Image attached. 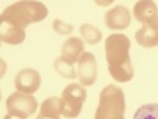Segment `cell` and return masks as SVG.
I'll use <instances>...</instances> for the list:
<instances>
[{
	"instance_id": "1",
	"label": "cell",
	"mask_w": 158,
	"mask_h": 119,
	"mask_svg": "<svg viewBox=\"0 0 158 119\" xmlns=\"http://www.w3.org/2000/svg\"><path fill=\"white\" fill-rule=\"evenodd\" d=\"M130 38L123 33H112L106 38L104 52L111 76L115 81L128 83L135 76L133 62L130 57Z\"/></svg>"
},
{
	"instance_id": "2",
	"label": "cell",
	"mask_w": 158,
	"mask_h": 119,
	"mask_svg": "<svg viewBox=\"0 0 158 119\" xmlns=\"http://www.w3.org/2000/svg\"><path fill=\"white\" fill-rule=\"evenodd\" d=\"M48 8L41 2H32V0H22L10 5L6 10H3L0 21L8 22L13 25H18L21 29H27V25L33 22H40L46 19Z\"/></svg>"
},
{
	"instance_id": "3",
	"label": "cell",
	"mask_w": 158,
	"mask_h": 119,
	"mask_svg": "<svg viewBox=\"0 0 158 119\" xmlns=\"http://www.w3.org/2000/svg\"><path fill=\"white\" fill-rule=\"evenodd\" d=\"M95 119H125V94L120 87L108 84L101 89Z\"/></svg>"
},
{
	"instance_id": "4",
	"label": "cell",
	"mask_w": 158,
	"mask_h": 119,
	"mask_svg": "<svg viewBox=\"0 0 158 119\" xmlns=\"http://www.w3.org/2000/svg\"><path fill=\"white\" fill-rule=\"evenodd\" d=\"M85 99H87V90L81 83L68 84L62 92V105H63L62 114L70 119L77 117L82 110Z\"/></svg>"
},
{
	"instance_id": "5",
	"label": "cell",
	"mask_w": 158,
	"mask_h": 119,
	"mask_svg": "<svg viewBox=\"0 0 158 119\" xmlns=\"http://www.w3.org/2000/svg\"><path fill=\"white\" fill-rule=\"evenodd\" d=\"M38 108V102L30 94H22V92H15L6 99V110L10 114H16L22 117L32 116Z\"/></svg>"
},
{
	"instance_id": "6",
	"label": "cell",
	"mask_w": 158,
	"mask_h": 119,
	"mask_svg": "<svg viewBox=\"0 0 158 119\" xmlns=\"http://www.w3.org/2000/svg\"><path fill=\"white\" fill-rule=\"evenodd\" d=\"M97 75H98V67H97V59L92 52H82V56L77 60V78L81 84L92 86L97 81Z\"/></svg>"
},
{
	"instance_id": "7",
	"label": "cell",
	"mask_w": 158,
	"mask_h": 119,
	"mask_svg": "<svg viewBox=\"0 0 158 119\" xmlns=\"http://www.w3.org/2000/svg\"><path fill=\"white\" fill-rule=\"evenodd\" d=\"M133 16L142 25L158 30V7L152 0H141L133 8Z\"/></svg>"
},
{
	"instance_id": "8",
	"label": "cell",
	"mask_w": 158,
	"mask_h": 119,
	"mask_svg": "<svg viewBox=\"0 0 158 119\" xmlns=\"http://www.w3.org/2000/svg\"><path fill=\"white\" fill-rule=\"evenodd\" d=\"M41 84V75H40L35 68H22L16 78H15V86L18 92L22 94H33L40 89Z\"/></svg>"
},
{
	"instance_id": "9",
	"label": "cell",
	"mask_w": 158,
	"mask_h": 119,
	"mask_svg": "<svg viewBox=\"0 0 158 119\" xmlns=\"http://www.w3.org/2000/svg\"><path fill=\"white\" fill-rule=\"evenodd\" d=\"M104 24L111 30H125L131 24V13L127 7L117 5L104 15Z\"/></svg>"
},
{
	"instance_id": "10",
	"label": "cell",
	"mask_w": 158,
	"mask_h": 119,
	"mask_svg": "<svg viewBox=\"0 0 158 119\" xmlns=\"http://www.w3.org/2000/svg\"><path fill=\"white\" fill-rule=\"evenodd\" d=\"M82 52H84V40L77 38V37H71L62 45V56L60 57L73 65L79 60V57L82 56Z\"/></svg>"
},
{
	"instance_id": "11",
	"label": "cell",
	"mask_w": 158,
	"mask_h": 119,
	"mask_svg": "<svg viewBox=\"0 0 158 119\" xmlns=\"http://www.w3.org/2000/svg\"><path fill=\"white\" fill-rule=\"evenodd\" d=\"M0 40L6 45H21L25 40V30L18 25L0 21Z\"/></svg>"
},
{
	"instance_id": "12",
	"label": "cell",
	"mask_w": 158,
	"mask_h": 119,
	"mask_svg": "<svg viewBox=\"0 0 158 119\" xmlns=\"http://www.w3.org/2000/svg\"><path fill=\"white\" fill-rule=\"evenodd\" d=\"M135 38H136V42L144 48L158 46V30L152 29V27H147V25H142V27L136 32Z\"/></svg>"
},
{
	"instance_id": "13",
	"label": "cell",
	"mask_w": 158,
	"mask_h": 119,
	"mask_svg": "<svg viewBox=\"0 0 158 119\" xmlns=\"http://www.w3.org/2000/svg\"><path fill=\"white\" fill-rule=\"evenodd\" d=\"M62 111H63L62 97H49L40 107V114L49 116V117H60Z\"/></svg>"
},
{
	"instance_id": "14",
	"label": "cell",
	"mask_w": 158,
	"mask_h": 119,
	"mask_svg": "<svg viewBox=\"0 0 158 119\" xmlns=\"http://www.w3.org/2000/svg\"><path fill=\"white\" fill-rule=\"evenodd\" d=\"M79 32H81L82 35V40L85 43L89 45H97L101 42V30L98 27H95V25H92V24H82L81 25V29H79Z\"/></svg>"
},
{
	"instance_id": "15",
	"label": "cell",
	"mask_w": 158,
	"mask_h": 119,
	"mask_svg": "<svg viewBox=\"0 0 158 119\" xmlns=\"http://www.w3.org/2000/svg\"><path fill=\"white\" fill-rule=\"evenodd\" d=\"M54 68H56V72H57L60 76H63V78L74 79V78L77 76V72L73 68V65L68 64L67 60H63L62 57H59V59L54 62Z\"/></svg>"
},
{
	"instance_id": "16",
	"label": "cell",
	"mask_w": 158,
	"mask_h": 119,
	"mask_svg": "<svg viewBox=\"0 0 158 119\" xmlns=\"http://www.w3.org/2000/svg\"><path fill=\"white\" fill-rule=\"evenodd\" d=\"M133 119H158V103H147L135 113Z\"/></svg>"
},
{
	"instance_id": "17",
	"label": "cell",
	"mask_w": 158,
	"mask_h": 119,
	"mask_svg": "<svg viewBox=\"0 0 158 119\" xmlns=\"http://www.w3.org/2000/svg\"><path fill=\"white\" fill-rule=\"evenodd\" d=\"M52 27H54V30L57 33H60V35H70L73 32V25L62 21V19H56L54 22H52Z\"/></svg>"
},
{
	"instance_id": "18",
	"label": "cell",
	"mask_w": 158,
	"mask_h": 119,
	"mask_svg": "<svg viewBox=\"0 0 158 119\" xmlns=\"http://www.w3.org/2000/svg\"><path fill=\"white\" fill-rule=\"evenodd\" d=\"M3 119H27V117H22V116H16V114H10V113H8Z\"/></svg>"
},
{
	"instance_id": "19",
	"label": "cell",
	"mask_w": 158,
	"mask_h": 119,
	"mask_svg": "<svg viewBox=\"0 0 158 119\" xmlns=\"http://www.w3.org/2000/svg\"><path fill=\"white\" fill-rule=\"evenodd\" d=\"M36 119H60V117H49V116H43V114H38Z\"/></svg>"
}]
</instances>
